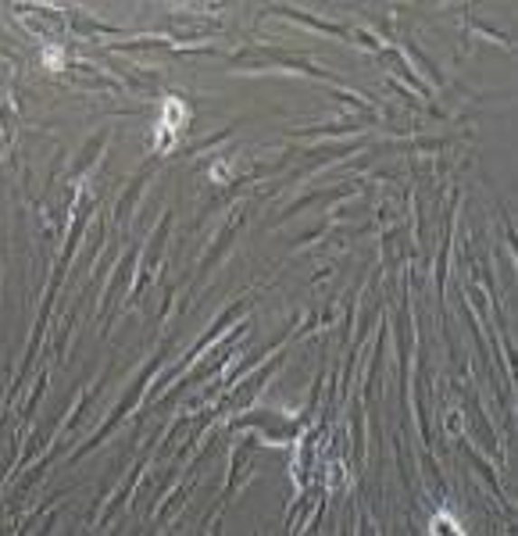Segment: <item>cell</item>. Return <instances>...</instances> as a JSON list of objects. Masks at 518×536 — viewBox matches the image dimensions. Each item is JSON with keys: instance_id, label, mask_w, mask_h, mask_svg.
<instances>
[{"instance_id": "cell-1", "label": "cell", "mask_w": 518, "mask_h": 536, "mask_svg": "<svg viewBox=\"0 0 518 536\" xmlns=\"http://www.w3.org/2000/svg\"><path fill=\"white\" fill-rule=\"evenodd\" d=\"M168 351H172V343L165 340V343H161V347L154 351V358H150V362H147V369H144V372H140V376H137L133 383L126 386V393H122V400H118V404L111 408V415L104 418V426H100V429H97V433H93V437H89L86 444H79V447H75L72 455H69V461H79V458H82V455H89L93 447H100V444H104V440L111 437V429H118V426H122V418H126L129 411H137V404L144 400V393H147L150 380H154V376H157V372L165 369V362H168Z\"/></svg>"}, {"instance_id": "cell-6", "label": "cell", "mask_w": 518, "mask_h": 536, "mask_svg": "<svg viewBox=\"0 0 518 536\" xmlns=\"http://www.w3.org/2000/svg\"><path fill=\"white\" fill-rule=\"evenodd\" d=\"M144 472H147V461H137V465H133V472L122 479V486L108 497V504H104V512H100V522H108L118 508H126V501L133 497V490H137V483H140V475H144Z\"/></svg>"}, {"instance_id": "cell-5", "label": "cell", "mask_w": 518, "mask_h": 536, "mask_svg": "<svg viewBox=\"0 0 518 536\" xmlns=\"http://www.w3.org/2000/svg\"><path fill=\"white\" fill-rule=\"evenodd\" d=\"M254 447H258V437H243V440L236 444V451H232V458H229V483H225V490H222V501H232L236 490L247 483L243 475L254 472Z\"/></svg>"}, {"instance_id": "cell-11", "label": "cell", "mask_w": 518, "mask_h": 536, "mask_svg": "<svg viewBox=\"0 0 518 536\" xmlns=\"http://www.w3.org/2000/svg\"><path fill=\"white\" fill-rule=\"evenodd\" d=\"M232 133H236V126H229V129H219V133H215V136H208V140H201V144H193V147H186V157H190V154H204L208 151V147H215V144H222V140H229V136H232Z\"/></svg>"}, {"instance_id": "cell-14", "label": "cell", "mask_w": 518, "mask_h": 536, "mask_svg": "<svg viewBox=\"0 0 518 536\" xmlns=\"http://www.w3.org/2000/svg\"><path fill=\"white\" fill-rule=\"evenodd\" d=\"M25 530H29V522H22V526L14 530V536H25Z\"/></svg>"}, {"instance_id": "cell-9", "label": "cell", "mask_w": 518, "mask_h": 536, "mask_svg": "<svg viewBox=\"0 0 518 536\" xmlns=\"http://www.w3.org/2000/svg\"><path fill=\"white\" fill-rule=\"evenodd\" d=\"M104 147H108V129H100V133L89 140V147H82V151H79V157H75L72 168H69V175H72V179H82V175L93 168V161L100 157Z\"/></svg>"}, {"instance_id": "cell-3", "label": "cell", "mask_w": 518, "mask_h": 536, "mask_svg": "<svg viewBox=\"0 0 518 536\" xmlns=\"http://www.w3.org/2000/svg\"><path fill=\"white\" fill-rule=\"evenodd\" d=\"M172 222H175V215H172V212H165V215H161V222H157V230L150 232V243H147V250H144L140 272H137L133 290H129V305L140 297V290L147 287L157 272H161V265H165V243H168V230H172Z\"/></svg>"}, {"instance_id": "cell-8", "label": "cell", "mask_w": 518, "mask_h": 536, "mask_svg": "<svg viewBox=\"0 0 518 536\" xmlns=\"http://www.w3.org/2000/svg\"><path fill=\"white\" fill-rule=\"evenodd\" d=\"M133 265H137V247H129V254L122 258V265H118V272L108 279V287H104V294H100V315H108L111 311V301H115V294L126 287V279H129V272H133Z\"/></svg>"}, {"instance_id": "cell-15", "label": "cell", "mask_w": 518, "mask_h": 536, "mask_svg": "<svg viewBox=\"0 0 518 536\" xmlns=\"http://www.w3.org/2000/svg\"><path fill=\"white\" fill-rule=\"evenodd\" d=\"M161 536H175V526H168V530H165Z\"/></svg>"}, {"instance_id": "cell-13", "label": "cell", "mask_w": 518, "mask_h": 536, "mask_svg": "<svg viewBox=\"0 0 518 536\" xmlns=\"http://www.w3.org/2000/svg\"><path fill=\"white\" fill-rule=\"evenodd\" d=\"M212 536H222V519H215V526H212Z\"/></svg>"}, {"instance_id": "cell-2", "label": "cell", "mask_w": 518, "mask_h": 536, "mask_svg": "<svg viewBox=\"0 0 518 536\" xmlns=\"http://www.w3.org/2000/svg\"><path fill=\"white\" fill-rule=\"evenodd\" d=\"M247 307H250V297H243V301H236V305H229V307H225L222 315H219V318H215V322L208 325V333H204V336H201V340H197V343H193V347H190V351H186V354H183V358H179V362H175V365H172V369L165 372V380H161V383L154 386V393H157L161 386L168 383L172 376H179V372H186V369H190V365H193V362H197V358H201V354H204V351H208V347H212V343H215V340L222 336L225 329H229V325H232V322H236V318H240V315H243Z\"/></svg>"}, {"instance_id": "cell-4", "label": "cell", "mask_w": 518, "mask_h": 536, "mask_svg": "<svg viewBox=\"0 0 518 536\" xmlns=\"http://www.w3.org/2000/svg\"><path fill=\"white\" fill-rule=\"evenodd\" d=\"M243 222H247V212H236L229 222H225L222 230H219V236L208 243V254L201 258V265H197V276L204 279V276H212L215 268H219V261L225 258V250L232 247V240H236V232L243 230Z\"/></svg>"}, {"instance_id": "cell-10", "label": "cell", "mask_w": 518, "mask_h": 536, "mask_svg": "<svg viewBox=\"0 0 518 536\" xmlns=\"http://www.w3.org/2000/svg\"><path fill=\"white\" fill-rule=\"evenodd\" d=\"M272 14H283V18H297L300 25H311V29L333 33V36H351V29H347V25H329V22H322V18H311V14H304L300 7H272Z\"/></svg>"}, {"instance_id": "cell-12", "label": "cell", "mask_w": 518, "mask_h": 536, "mask_svg": "<svg viewBox=\"0 0 518 536\" xmlns=\"http://www.w3.org/2000/svg\"><path fill=\"white\" fill-rule=\"evenodd\" d=\"M54 522H58V515H47V519H43V526L36 530V536H51V530H54Z\"/></svg>"}, {"instance_id": "cell-7", "label": "cell", "mask_w": 518, "mask_h": 536, "mask_svg": "<svg viewBox=\"0 0 518 536\" xmlns=\"http://www.w3.org/2000/svg\"><path fill=\"white\" fill-rule=\"evenodd\" d=\"M150 175H154V165H150V168H144L140 175H133V183L126 186V193H122V197H118V204H115V219H118V222H129V215H133V204L144 197Z\"/></svg>"}]
</instances>
